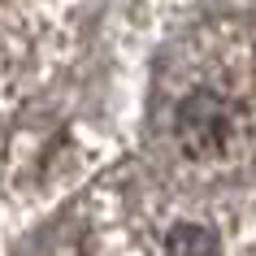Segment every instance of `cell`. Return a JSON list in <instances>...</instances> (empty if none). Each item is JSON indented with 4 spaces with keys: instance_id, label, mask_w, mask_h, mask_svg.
I'll return each mask as SVG.
<instances>
[{
    "instance_id": "cell-1",
    "label": "cell",
    "mask_w": 256,
    "mask_h": 256,
    "mask_svg": "<svg viewBox=\"0 0 256 256\" xmlns=\"http://www.w3.org/2000/svg\"><path fill=\"white\" fill-rule=\"evenodd\" d=\"M230 130H234V108L222 92L196 87L191 96H182V104L174 113V135L178 148L187 152L191 161H208L226 148Z\"/></svg>"
},
{
    "instance_id": "cell-2",
    "label": "cell",
    "mask_w": 256,
    "mask_h": 256,
    "mask_svg": "<svg viewBox=\"0 0 256 256\" xmlns=\"http://www.w3.org/2000/svg\"><path fill=\"white\" fill-rule=\"evenodd\" d=\"M165 256H217V234L208 226L182 222V226L170 230V239H165Z\"/></svg>"
}]
</instances>
